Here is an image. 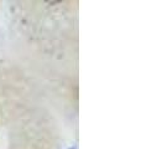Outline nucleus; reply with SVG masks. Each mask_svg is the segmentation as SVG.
<instances>
[]
</instances>
